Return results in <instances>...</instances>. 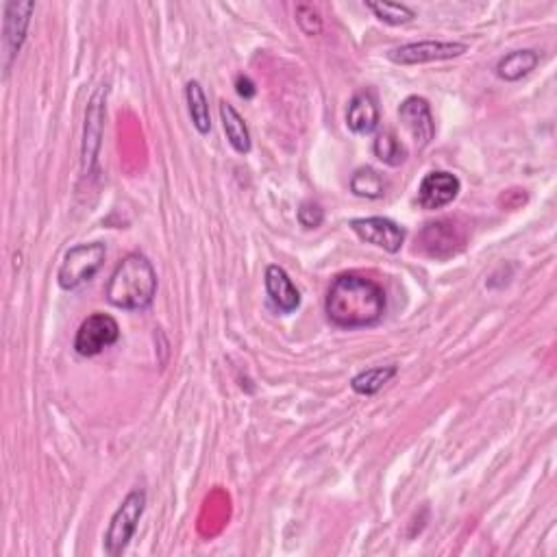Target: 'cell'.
Instances as JSON below:
<instances>
[{
	"instance_id": "obj_1",
	"label": "cell",
	"mask_w": 557,
	"mask_h": 557,
	"mask_svg": "<svg viewBox=\"0 0 557 557\" xmlns=\"http://www.w3.org/2000/svg\"><path fill=\"white\" fill-rule=\"evenodd\" d=\"M386 305V292L377 281L349 272L331 283L325 312L336 327L362 329L377 325L386 314Z\"/></svg>"
},
{
	"instance_id": "obj_2",
	"label": "cell",
	"mask_w": 557,
	"mask_h": 557,
	"mask_svg": "<svg viewBox=\"0 0 557 557\" xmlns=\"http://www.w3.org/2000/svg\"><path fill=\"white\" fill-rule=\"evenodd\" d=\"M157 294V272L142 253L122 257L105 286V299L127 312H138L153 303Z\"/></svg>"
},
{
	"instance_id": "obj_3",
	"label": "cell",
	"mask_w": 557,
	"mask_h": 557,
	"mask_svg": "<svg viewBox=\"0 0 557 557\" xmlns=\"http://www.w3.org/2000/svg\"><path fill=\"white\" fill-rule=\"evenodd\" d=\"M107 257V246L103 242L77 244L64 255V262L59 266L57 281L59 286L72 292L79 290L85 283H90L96 272L103 268Z\"/></svg>"
},
{
	"instance_id": "obj_4",
	"label": "cell",
	"mask_w": 557,
	"mask_h": 557,
	"mask_svg": "<svg viewBox=\"0 0 557 557\" xmlns=\"http://www.w3.org/2000/svg\"><path fill=\"white\" fill-rule=\"evenodd\" d=\"M146 510V492L142 488L127 494V499L120 503L116 514L111 516L107 534H105V553L109 557H118L125 553L129 542L133 540L138 523Z\"/></svg>"
},
{
	"instance_id": "obj_5",
	"label": "cell",
	"mask_w": 557,
	"mask_h": 557,
	"mask_svg": "<svg viewBox=\"0 0 557 557\" xmlns=\"http://www.w3.org/2000/svg\"><path fill=\"white\" fill-rule=\"evenodd\" d=\"M35 3L31 0H11L5 5V22H3V79L9 77L11 66L20 53V48L27 40L31 16Z\"/></svg>"
},
{
	"instance_id": "obj_6",
	"label": "cell",
	"mask_w": 557,
	"mask_h": 557,
	"mask_svg": "<svg viewBox=\"0 0 557 557\" xmlns=\"http://www.w3.org/2000/svg\"><path fill=\"white\" fill-rule=\"evenodd\" d=\"M120 338V327L107 314H92L81 323L77 338H74V351L81 357H96L109 346H114Z\"/></svg>"
},
{
	"instance_id": "obj_7",
	"label": "cell",
	"mask_w": 557,
	"mask_h": 557,
	"mask_svg": "<svg viewBox=\"0 0 557 557\" xmlns=\"http://www.w3.org/2000/svg\"><path fill=\"white\" fill-rule=\"evenodd\" d=\"M468 51V44L464 42H412L403 44L388 53L392 64L399 66H416V64H429V61H449L455 57H462Z\"/></svg>"
},
{
	"instance_id": "obj_8",
	"label": "cell",
	"mask_w": 557,
	"mask_h": 557,
	"mask_svg": "<svg viewBox=\"0 0 557 557\" xmlns=\"http://www.w3.org/2000/svg\"><path fill=\"white\" fill-rule=\"evenodd\" d=\"M349 227L355 231L357 238L377 246V249H383L386 253H399L407 235L401 225H396L394 220L381 216L353 218Z\"/></svg>"
},
{
	"instance_id": "obj_9",
	"label": "cell",
	"mask_w": 557,
	"mask_h": 557,
	"mask_svg": "<svg viewBox=\"0 0 557 557\" xmlns=\"http://www.w3.org/2000/svg\"><path fill=\"white\" fill-rule=\"evenodd\" d=\"M420 249L433 259H449L460 253L466 244L464 231L451 220L429 222L420 231Z\"/></svg>"
},
{
	"instance_id": "obj_10",
	"label": "cell",
	"mask_w": 557,
	"mask_h": 557,
	"mask_svg": "<svg viewBox=\"0 0 557 557\" xmlns=\"http://www.w3.org/2000/svg\"><path fill=\"white\" fill-rule=\"evenodd\" d=\"M105 98L107 88H98L92 98L88 111H85V133H83V175H90L96 166L98 151H101L103 120H105Z\"/></svg>"
},
{
	"instance_id": "obj_11",
	"label": "cell",
	"mask_w": 557,
	"mask_h": 557,
	"mask_svg": "<svg viewBox=\"0 0 557 557\" xmlns=\"http://www.w3.org/2000/svg\"><path fill=\"white\" fill-rule=\"evenodd\" d=\"M399 118L403 122V127L410 131L412 140L418 148L429 146V142L433 140V133H436V125H433V116L427 98L407 96L399 107Z\"/></svg>"
},
{
	"instance_id": "obj_12",
	"label": "cell",
	"mask_w": 557,
	"mask_h": 557,
	"mask_svg": "<svg viewBox=\"0 0 557 557\" xmlns=\"http://www.w3.org/2000/svg\"><path fill=\"white\" fill-rule=\"evenodd\" d=\"M462 190V183L451 172L436 170L420 181L418 203L425 209H442L451 205Z\"/></svg>"
},
{
	"instance_id": "obj_13",
	"label": "cell",
	"mask_w": 557,
	"mask_h": 557,
	"mask_svg": "<svg viewBox=\"0 0 557 557\" xmlns=\"http://www.w3.org/2000/svg\"><path fill=\"white\" fill-rule=\"evenodd\" d=\"M266 292L281 314H292L301 307V292L296 290L290 275L281 266L266 268Z\"/></svg>"
},
{
	"instance_id": "obj_14",
	"label": "cell",
	"mask_w": 557,
	"mask_h": 557,
	"mask_svg": "<svg viewBox=\"0 0 557 557\" xmlns=\"http://www.w3.org/2000/svg\"><path fill=\"white\" fill-rule=\"evenodd\" d=\"M346 127L355 135H370L379 127V105L370 90L355 94L346 109Z\"/></svg>"
},
{
	"instance_id": "obj_15",
	"label": "cell",
	"mask_w": 557,
	"mask_h": 557,
	"mask_svg": "<svg viewBox=\"0 0 557 557\" xmlns=\"http://www.w3.org/2000/svg\"><path fill=\"white\" fill-rule=\"evenodd\" d=\"M220 120H222V129L227 133V140L233 146L235 153L240 155H249L251 153V133L249 127H246L244 118L238 114V109L233 105H229L227 101L220 103Z\"/></svg>"
},
{
	"instance_id": "obj_16",
	"label": "cell",
	"mask_w": 557,
	"mask_h": 557,
	"mask_svg": "<svg viewBox=\"0 0 557 557\" xmlns=\"http://www.w3.org/2000/svg\"><path fill=\"white\" fill-rule=\"evenodd\" d=\"M540 64V55L536 51H514L510 55H505L497 64V77L507 83H516L525 79L527 74L536 70Z\"/></svg>"
},
{
	"instance_id": "obj_17",
	"label": "cell",
	"mask_w": 557,
	"mask_h": 557,
	"mask_svg": "<svg viewBox=\"0 0 557 557\" xmlns=\"http://www.w3.org/2000/svg\"><path fill=\"white\" fill-rule=\"evenodd\" d=\"M185 98H188V111L192 118V125L201 135L212 131V114H209V101L205 96L203 85L198 81H190L185 85Z\"/></svg>"
},
{
	"instance_id": "obj_18",
	"label": "cell",
	"mask_w": 557,
	"mask_h": 557,
	"mask_svg": "<svg viewBox=\"0 0 557 557\" xmlns=\"http://www.w3.org/2000/svg\"><path fill=\"white\" fill-rule=\"evenodd\" d=\"M396 373H399V368H396L394 364L368 368V370H364V373L355 375L351 379V388H353V392L362 394V396H373L379 390L386 388L388 383L396 377Z\"/></svg>"
},
{
	"instance_id": "obj_19",
	"label": "cell",
	"mask_w": 557,
	"mask_h": 557,
	"mask_svg": "<svg viewBox=\"0 0 557 557\" xmlns=\"http://www.w3.org/2000/svg\"><path fill=\"white\" fill-rule=\"evenodd\" d=\"M351 192L355 196L366 198V201H377V198H383V194H386V181H383L375 168L362 166L353 172Z\"/></svg>"
},
{
	"instance_id": "obj_20",
	"label": "cell",
	"mask_w": 557,
	"mask_h": 557,
	"mask_svg": "<svg viewBox=\"0 0 557 557\" xmlns=\"http://www.w3.org/2000/svg\"><path fill=\"white\" fill-rule=\"evenodd\" d=\"M373 153L381 164H386L390 168H399L407 159V148L392 131H383L377 135V140L373 144Z\"/></svg>"
},
{
	"instance_id": "obj_21",
	"label": "cell",
	"mask_w": 557,
	"mask_h": 557,
	"mask_svg": "<svg viewBox=\"0 0 557 557\" xmlns=\"http://www.w3.org/2000/svg\"><path fill=\"white\" fill-rule=\"evenodd\" d=\"M366 7L373 11L375 18L390 24V27H401V24H407L416 18L414 9L403 3H366Z\"/></svg>"
},
{
	"instance_id": "obj_22",
	"label": "cell",
	"mask_w": 557,
	"mask_h": 557,
	"mask_svg": "<svg viewBox=\"0 0 557 557\" xmlns=\"http://www.w3.org/2000/svg\"><path fill=\"white\" fill-rule=\"evenodd\" d=\"M294 16H296V24H299V29L314 37L323 33V16H320V11L312 5V3H299L294 9Z\"/></svg>"
},
{
	"instance_id": "obj_23",
	"label": "cell",
	"mask_w": 557,
	"mask_h": 557,
	"mask_svg": "<svg viewBox=\"0 0 557 557\" xmlns=\"http://www.w3.org/2000/svg\"><path fill=\"white\" fill-rule=\"evenodd\" d=\"M299 222L305 229H318L325 222V209L314 201H307L299 209Z\"/></svg>"
},
{
	"instance_id": "obj_24",
	"label": "cell",
	"mask_w": 557,
	"mask_h": 557,
	"mask_svg": "<svg viewBox=\"0 0 557 557\" xmlns=\"http://www.w3.org/2000/svg\"><path fill=\"white\" fill-rule=\"evenodd\" d=\"M235 92H238V96H242L244 101H251V98L257 94V88H255V83L249 77H244V74H240V77L235 79Z\"/></svg>"
}]
</instances>
